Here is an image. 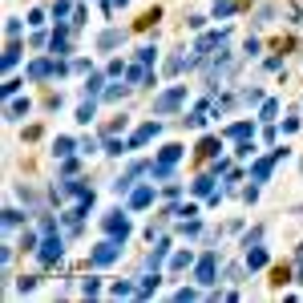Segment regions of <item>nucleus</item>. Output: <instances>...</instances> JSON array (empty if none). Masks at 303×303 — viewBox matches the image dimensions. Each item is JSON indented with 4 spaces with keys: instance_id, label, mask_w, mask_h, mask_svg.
<instances>
[{
    "instance_id": "4",
    "label": "nucleus",
    "mask_w": 303,
    "mask_h": 303,
    "mask_svg": "<svg viewBox=\"0 0 303 303\" xmlns=\"http://www.w3.org/2000/svg\"><path fill=\"white\" fill-rule=\"evenodd\" d=\"M113 259H117V243H101L97 251H93V263H97V267H105V263H113Z\"/></svg>"
},
{
    "instance_id": "7",
    "label": "nucleus",
    "mask_w": 303,
    "mask_h": 303,
    "mask_svg": "<svg viewBox=\"0 0 303 303\" xmlns=\"http://www.w3.org/2000/svg\"><path fill=\"white\" fill-rule=\"evenodd\" d=\"M154 134H158V121H150V125H142V130L134 134V146H142V142H150Z\"/></svg>"
},
{
    "instance_id": "6",
    "label": "nucleus",
    "mask_w": 303,
    "mask_h": 303,
    "mask_svg": "<svg viewBox=\"0 0 303 303\" xmlns=\"http://www.w3.org/2000/svg\"><path fill=\"white\" fill-rule=\"evenodd\" d=\"M198 283H214V255H206L198 263Z\"/></svg>"
},
{
    "instance_id": "10",
    "label": "nucleus",
    "mask_w": 303,
    "mask_h": 303,
    "mask_svg": "<svg viewBox=\"0 0 303 303\" xmlns=\"http://www.w3.org/2000/svg\"><path fill=\"white\" fill-rule=\"evenodd\" d=\"M214 154H218V142H214V138H206V142L198 146V158H214Z\"/></svg>"
},
{
    "instance_id": "9",
    "label": "nucleus",
    "mask_w": 303,
    "mask_h": 303,
    "mask_svg": "<svg viewBox=\"0 0 303 303\" xmlns=\"http://www.w3.org/2000/svg\"><path fill=\"white\" fill-rule=\"evenodd\" d=\"M158 16H162V8H150V12H142L138 29H150V24H158Z\"/></svg>"
},
{
    "instance_id": "12",
    "label": "nucleus",
    "mask_w": 303,
    "mask_h": 303,
    "mask_svg": "<svg viewBox=\"0 0 303 303\" xmlns=\"http://www.w3.org/2000/svg\"><path fill=\"white\" fill-rule=\"evenodd\" d=\"M231 138H239V142H247V138H251V125H247V121H239V125H231Z\"/></svg>"
},
{
    "instance_id": "16",
    "label": "nucleus",
    "mask_w": 303,
    "mask_h": 303,
    "mask_svg": "<svg viewBox=\"0 0 303 303\" xmlns=\"http://www.w3.org/2000/svg\"><path fill=\"white\" fill-rule=\"evenodd\" d=\"M24 113H29V101H12L8 105V117H24Z\"/></svg>"
},
{
    "instance_id": "21",
    "label": "nucleus",
    "mask_w": 303,
    "mask_h": 303,
    "mask_svg": "<svg viewBox=\"0 0 303 303\" xmlns=\"http://www.w3.org/2000/svg\"><path fill=\"white\" fill-rule=\"evenodd\" d=\"M16 53H20V49H16V45H8V53H4V65H8V69L16 65Z\"/></svg>"
},
{
    "instance_id": "24",
    "label": "nucleus",
    "mask_w": 303,
    "mask_h": 303,
    "mask_svg": "<svg viewBox=\"0 0 303 303\" xmlns=\"http://www.w3.org/2000/svg\"><path fill=\"white\" fill-rule=\"evenodd\" d=\"M214 12H218V16H226V12H231V0H214Z\"/></svg>"
},
{
    "instance_id": "22",
    "label": "nucleus",
    "mask_w": 303,
    "mask_h": 303,
    "mask_svg": "<svg viewBox=\"0 0 303 303\" xmlns=\"http://www.w3.org/2000/svg\"><path fill=\"white\" fill-rule=\"evenodd\" d=\"M202 121H206V117H202V109H198V113H190V117H186V125H190V130H198Z\"/></svg>"
},
{
    "instance_id": "8",
    "label": "nucleus",
    "mask_w": 303,
    "mask_h": 303,
    "mask_svg": "<svg viewBox=\"0 0 303 303\" xmlns=\"http://www.w3.org/2000/svg\"><path fill=\"white\" fill-rule=\"evenodd\" d=\"M146 69H150V65H146V61H138V65L130 69V85H142V81H146Z\"/></svg>"
},
{
    "instance_id": "5",
    "label": "nucleus",
    "mask_w": 303,
    "mask_h": 303,
    "mask_svg": "<svg viewBox=\"0 0 303 303\" xmlns=\"http://www.w3.org/2000/svg\"><path fill=\"white\" fill-rule=\"evenodd\" d=\"M41 259H45V263H57V259H61V239H45V251H41Z\"/></svg>"
},
{
    "instance_id": "3",
    "label": "nucleus",
    "mask_w": 303,
    "mask_h": 303,
    "mask_svg": "<svg viewBox=\"0 0 303 303\" xmlns=\"http://www.w3.org/2000/svg\"><path fill=\"white\" fill-rule=\"evenodd\" d=\"M275 158H283V150H275L271 158H263V162H255V182H267V174H271V166H275Z\"/></svg>"
},
{
    "instance_id": "2",
    "label": "nucleus",
    "mask_w": 303,
    "mask_h": 303,
    "mask_svg": "<svg viewBox=\"0 0 303 303\" xmlns=\"http://www.w3.org/2000/svg\"><path fill=\"white\" fill-rule=\"evenodd\" d=\"M182 97H186V85H178V89H170V93H162V97L154 101V109H158V113H166V109H174V105H182Z\"/></svg>"
},
{
    "instance_id": "17",
    "label": "nucleus",
    "mask_w": 303,
    "mask_h": 303,
    "mask_svg": "<svg viewBox=\"0 0 303 303\" xmlns=\"http://www.w3.org/2000/svg\"><path fill=\"white\" fill-rule=\"evenodd\" d=\"M77 121H85V125H89V121H93V101H85V105H81V109H77Z\"/></svg>"
},
{
    "instance_id": "11",
    "label": "nucleus",
    "mask_w": 303,
    "mask_h": 303,
    "mask_svg": "<svg viewBox=\"0 0 303 303\" xmlns=\"http://www.w3.org/2000/svg\"><path fill=\"white\" fill-rule=\"evenodd\" d=\"M150 202H154V190H150V186H142V190L134 194V206H150Z\"/></svg>"
},
{
    "instance_id": "19",
    "label": "nucleus",
    "mask_w": 303,
    "mask_h": 303,
    "mask_svg": "<svg viewBox=\"0 0 303 303\" xmlns=\"http://www.w3.org/2000/svg\"><path fill=\"white\" fill-rule=\"evenodd\" d=\"M53 150H57V158H65V154L73 150V142H69V138H57V146H53Z\"/></svg>"
},
{
    "instance_id": "13",
    "label": "nucleus",
    "mask_w": 303,
    "mask_h": 303,
    "mask_svg": "<svg viewBox=\"0 0 303 303\" xmlns=\"http://www.w3.org/2000/svg\"><path fill=\"white\" fill-rule=\"evenodd\" d=\"M287 279H291V271H287V267H275V271H271V283H275V287H283Z\"/></svg>"
},
{
    "instance_id": "14",
    "label": "nucleus",
    "mask_w": 303,
    "mask_h": 303,
    "mask_svg": "<svg viewBox=\"0 0 303 303\" xmlns=\"http://www.w3.org/2000/svg\"><path fill=\"white\" fill-rule=\"evenodd\" d=\"M97 45H101V49H113V45H121V33H113V29H109V33L101 37Z\"/></svg>"
},
{
    "instance_id": "15",
    "label": "nucleus",
    "mask_w": 303,
    "mask_h": 303,
    "mask_svg": "<svg viewBox=\"0 0 303 303\" xmlns=\"http://www.w3.org/2000/svg\"><path fill=\"white\" fill-rule=\"evenodd\" d=\"M178 154H182V146H166V150H162V158H158V162H166V166H170V162H178Z\"/></svg>"
},
{
    "instance_id": "18",
    "label": "nucleus",
    "mask_w": 303,
    "mask_h": 303,
    "mask_svg": "<svg viewBox=\"0 0 303 303\" xmlns=\"http://www.w3.org/2000/svg\"><path fill=\"white\" fill-rule=\"evenodd\" d=\"M263 263H267L263 251H247V267H263Z\"/></svg>"
},
{
    "instance_id": "23",
    "label": "nucleus",
    "mask_w": 303,
    "mask_h": 303,
    "mask_svg": "<svg viewBox=\"0 0 303 303\" xmlns=\"http://www.w3.org/2000/svg\"><path fill=\"white\" fill-rule=\"evenodd\" d=\"M194 194H210V178H198V182H194Z\"/></svg>"
},
{
    "instance_id": "20",
    "label": "nucleus",
    "mask_w": 303,
    "mask_h": 303,
    "mask_svg": "<svg viewBox=\"0 0 303 303\" xmlns=\"http://www.w3.org/2000/svg\"><path fill=\"white\" fill-rule=\"evenodd\" d=\"M182 267H190V251H186V255H174V271H182Z\"/></svg>"
},
{
    "instance_id": "1",
    "label": "nucleus",
    "mask_w": 303,
    "mask_h": 303,
    "mask_svg": "<svg viewBox=\"0 0 303 303\" xmlns=\"http://www.w3.org/2000/svg\"><path fill=\"white\" fill-rule=\"evenodd\" d=\"M105 231H109L113 239H121V243H125V235H130V222H125V214H121V210H113V214L105 218Z\"/></svg>"
}]
</instances>
